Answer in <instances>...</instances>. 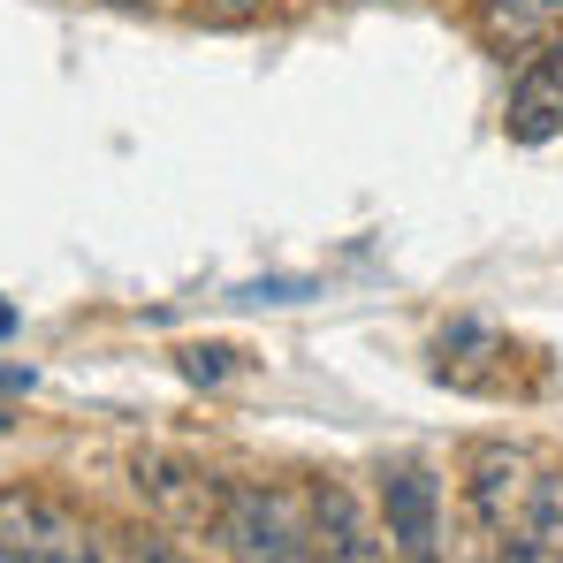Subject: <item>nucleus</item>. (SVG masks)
I'll list each match as a JSON object with an SVG mask.
<instances>
[{"mask_svg":"<svg viewBox=\"0 0 563 563\" xmlns=\"http://www.w3.org/2000/svg\"><path fill=\"white\" fill-rule=\"evenodd\" d=\"M122 563H190V556H176L161 533H130V541H122Z\"/></svg>","mask_w":563,"mask_h":563,"instance_id":"nucleus-9","label":"nucleus"},{"mask_svg":"<svg viewBox=\"0 0 563 563\" xmlns=\"http://www.w3.org/2000/svg\"><path fill=\"white\" fill-rule=\"evenodd\" d=\"M184 374H190V380H221V374H229V351H221V343H206V351H184Z\"/></svg>","mask_w":563,"mask_h":563,"instance_id":"nucleus-10","label":"nucleus"},{"mask_svg":"<svg viewBox=\"0 0 563 563\" xmlns=\"http://www.w3.org/2000/svg\"><path fill=\"white\" fill-rule=\"evenodd\" d=\"M0 556L8 563H107V541L69 503H54L38 487H0Z\"/></svg>","mask_w":563,"mask_h":563,"instance_id":"nucleus-2","label":"nucleus"},{"mask_svg":"<svg viewBox=\"0 0 563 563\" xmlns=\"http://www.w3.org/2000/svg\"><path fill=\"white\" fill-rule=\"evenodd\" d=\"M495 563H563V472H541L518 503V518L503 526V556Z\"/></svg>","mask_w":563,"mask_h":563,"instance_id":"nucleus-6","label":"nucleus"},{"mask_svg":"<svg viewBox=\"0 0 563 563\" xmlns=\"http://www.w3.org/2000/svg\"><path fill=\"white\" fill-rule=\"evenodd\" d=\"M213 533H221V549L236 563H320L312 526L297 518V503L275 495V487H221Z\"/></svg>","mask_w":563,"mask_h":563,"instance_id":"nucleus-1","label":"nucleus"},{"mask_svg":"<svg viewBox=\"0 0 563 563\" xmlns=\"http://www.w3.org/2000/svg\"><path fill=\"white\" fill-rule=\"evenodd\" d=\"M213 15H244V8H260V0H206Z\"/></svg>","mask_w":563,"mask_h":563,"instance_id":"nucleus-11","label":"nucleus"},{"mask_svg":"<svg viewBox=\"0 0 563 563\" xmlns=\"http://www.w3.org/2000/svg\"><path fill=\"white\" fill-rule=\"evenodd\" d=\"M0 335H15V305L8 297H0Z\"/></svg>","mask_w":563,"mask_h":563,"instance_id":"nucleus-13","label":"nucleus"},{"mask_svg":"<svg viewBox=\"0 0 563 563\" xmlns=\"http://www.w3.org/2000/svg\"><path fill=\"white\" fill-rule=\"evenodd\" d=\"M137 487L168 510V518H184V526H213V510H221V487H206L190 465H176V457H145L137 465Z\"/></svg>","mask_w":563,"mask_h":563,"instance_id":"nucleus-7","label":"nucleus"},{"mask_svg":"<svg viewBox=\"0 0 563 563\" xmlns=\"http://www.w3.org/2000/svg\"><path fill=\"white\" fill-rule=\"evenodd\" d=\"M526 457H510V450H487L479 457V472H472V510H479V526H510L518 518V503H526Z\"/></svg>","mask_w":563,"mask_h":563,"instance_id":"nucleus-8","label":"nucleus"},{"mask_svg":"<svg viewBox=\"0 0 563 563\" xmlns=\"http://www.w3.org/2000/svg\"><path fill=\"white\" fill-rule=\"evenodd\" d=\"M503 130H510L518 145H549V137H563V38L541 46V54L526 62V77L510 85Z\"/></svg>","mask_w":563,"mask_h":563,"instance_id":"nucleus-5","label":"nucleus"},{"mask_svg":"<svg viewBox=\"0 0 563 563\" xmlns=\"http://www.w3.org/2000/svg\"><path fill=\"white\" fill-rule=\"evenodd\" d=\"M0 563H8V556H0Z\"/></svg>","mask_w":563,"mask_h":563,"instance_id":"nucleus-16","label":"nucleus"},{"mask_svg":"<svg viewBox=\"0 0 563 563\" xmlns=\"http://www.w3.org/2000/svg\"><path fill=\"white\" fill-rule=\"evenodd\" d=\"M305 526H312L320 563H388V541L366 526V510H358L351 487H328V479H320L312 503H305Z\"/></svg>","mask_w":563,"mask_h":563,"instance_id":"nucleus-4","label":"nucleus"},{"mask_svg":"<svg viewBox=\"0 0 563 563\" xmlns=\"http://www.w3.org/2000/svg\"><path fill=\"white\" fill-rule=\"evenodd\" d=\"M0 388H31V366H15V374H0Z\"/></svg>","mask_w":563,"mask_h":563,"instance_id":"nucleus-12","label":"nucleus"},{"mask_svg":"<svg viewBox=\"0 0 563 563\" xmlns=\"http://www.w3.org/2000/svg\"><path fill=\"white\" fill-rule=\"evenodd\" d=\"M556 8H563V0H556Z\"/></svg>","mask_w":563,"mask_h":563,"instance_id":"nucleus-15","label":"nucleus"},{"mask_svg":"<svg viewBox=\"0 0 563 563\" xmlns=\"http://www.w3.org/2000/svg\"><path fill=\"white\" fill-rule=\"evenodd\" d=\"M0 427H8V419H0Z\"/></svg>","mask_w":563,"mask_h":563,"instance_id":"nucleus-14","label":"nucleus"},{"mask_svg":"<svg viewBox=\"0 0 563 563\" xmlns=\"http://www.w3.org/2000/svg\"><path fill=\"white\" fill-rule=\"evenodd\" d=\"M380 518H388V549L396 563H442V479L419 465L380 479Z\"/></svg>","mask_w":563,"mask_h":563,"instance_id":"nucleus-3","label":"nucleus"}]
</instances>
